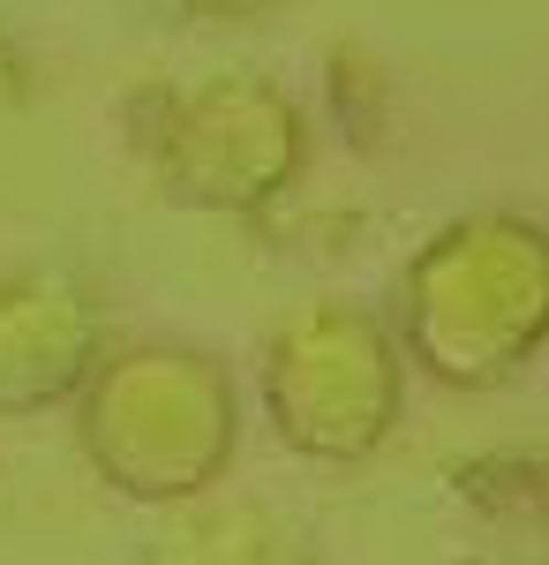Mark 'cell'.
<instances>
[{"label": "cell", "instance_id": "cell-2", "mask_svg": "<svg viewBox=\"0 0 549 565\" xmlns=\"http://www.w3.org/2000/svg\"><path fill=\"white\" fill-rule=\"evenodd\" d=\"M68 407L90 476L128 505L159 513L196 505L226 482L241 452V385L212 348L181 340L106 348Z\"/></svg>", "mask_w": 549, "mask_h": 565}, {"label": "cell", "instance_id": "cell-6", "mask_svg": "<svg viewBox=\"0 0 549 565\" xmlns=\"http://www.w3.org/2000/svg\"><path fill=\"white\" fill-rule=\"evenodd\" d=\"M143 565H316L309 535L271 505H173L143 543Z\"/></svg>", "mask_w": 549, "mask_h": 565}, {"label": "cell", "instance_id": "cell-1", "mask_svg": "<svg viewBox=\"0 0 549 565\" xmlns=\"http://www.w3.org/2000/svg\"><path fill=\"white\" fill-rule=\"evenodd\" d=\"M391 340L444 392H497L549 348V226L519 212L444 218L399 271Z\"/></svg>", "mask_w": 549, "mask_h": 565}, {"label": "cell", "instance_id": "cell-9", "mask_svg": "<svg viewBox=\"0 0 549 565\" xmlns=\"http://www.w3.org/2000/svg\"><path fill=\"white\" fill-rule=\"evenodd\" d=\"M31 98V61H23V45L0 31V114H15Z\"/></svg>", "mask_w": 549, "mask_h": 565}, {"label": "cell", "instance_id": "cell-8", "mask_svg": "<svg viewBox=\"0 0 549 565\" xmlns=\"http://www.w3.org/2000/svg\"><path fill=\"white\" fill-rule=\"evenodd\" d=\"M173 23H256V15H271L279 0H159Z\"/></svg>", "mask_w": 549, "mask_h": 565}, {"label": "cell", "instance_id": "cell-7", "mask_svg": "<svg viewBox=\"0 0 549 565\" xmlns=\"http://www.w3.org/2000/svg\"><path fill=\"white\" fill-rule=\"evenodd\" d=\"M505 476H512V505H519L527 521L542 527V543H549V452H527V460H512Z\"/></svg>", "mask_w": 549, "mask_h": 565}, {"label": "cell", "instance_id": "cell-5", "mask_svg": "<svg viewBox=\"0 0 549 565\" xmlns=\"http://www.w3.org/2000/svg\"><path fill=\"white\" fill-rule=\"evenodd\" d=\"M114 348L106 302L76 271H8L0 279V415L68 407L98 354Z\"/></svg>", "mask_w": 549, "mask_h": 565}, {"label": "cell", "instance_id": "cell-4", "mask_svg": "<svg viewBox=\"0 0 549 565\" xmlns=\"http://www.w3.org/2000/svg\"><path fill=\"white\" fill-rule=\"evenodd\" d=\"M271 437L309 468H362L407 415V354L377 309L301 302L271 324L256 362Z\"/></svg>", "mask_w": 549, "mask_h": 565}, {"label": "cell", "instance_id": "cell-3", "mask_svg": "<svg viewBox=\"0 0 549 565\" xmlns=\"http://www.w3.org/2000/svg\"><path fill=\"white\" fill-rule=\"evenodd\" d=\"M121 121L128 151L181 212L263 218L309 167L301 98L256 68H218L196 84H143L121 106Z\"/></svg>", "mask_w": 549, "mask_h": 565}]
</instances>
